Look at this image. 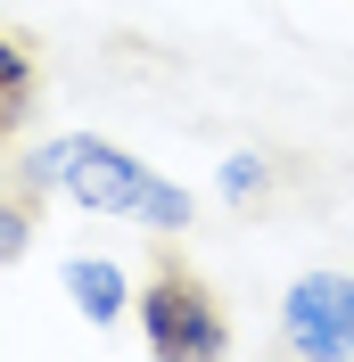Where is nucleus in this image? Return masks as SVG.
Masks as SVG:
<instances>
[{
    "label": "nucleus",
    "instance_id": "1",
    "mask_svg": "<svg viewBox=\"0 0 354 362\" xmlns=\"http://www.w3.org/2000/svg\"><path fill=\"white\" fill-rule=\"evenodd\" d=\"M25 173H33V189H58V198L91 206V214H124V223H140V230H190V214H198L181 181H165L149 157H132V148H115V140H99V132L42 140V148L25 157Z\"/></svg>",
    "mask_w": 354,
    "mask_h": 362
},
{
    "label": "nucleus",
    "instance_id": "2",
    "mask_svg": "<svg viewBox=\"0 0 354 362\" xmlns=\"http://www.w3.org/2000/svg\"><path fill=\"white\" fill-rule=\"evenodd\" d=\"M132 321H140V346L165 354V362H215V354H231L222 305L206 296V280H190L181 264H165L149 288L132 296Z\"/></svg>",
    "mask_w": 354,
    "mask_h": 362
},
{
    "label": "nucleus",
    "instance_id": "3",
    "mask_svg": "<svg viewBox=\"0 0 354 362\" xmlns=\"http://www.w3.org/2000/svg\"><path fill=\"white\" fill-rule=\"evenodd\" d=\"M280 338L305 362H346L354 354V272H297L280 296Z\"/></svg>",
    "mask_w": 354,
    "mask_h": 362
},
{
    "label": "nucleus",
    "instance_id": "4",
    "mask_svg": "<svg viewBox=\"0 0 354 362\" xmlns=\"http://www.w3.org/2000/svg\"><path fill=\"white\" fill-rule=\"evenodd\" d=\"M132 296L140 288H124V264H108V255H74L67 264V305L91 329H115V321L132 313Z\"/></svg>",
    "mask_w": 354,
    "mask_h": 362
},
{
    "label": "nucleus",
    "instance_id": "5",
    "mask_svg": "<svg viewBox=\"0 0 354 362\" xmlns=\"http://www.w3.org/2000/svg\"><path fill=\"white\" fill-rule=\"evenodd\" d=\"M25 99H33V49L17 33H0V132L25 115Z\"/></svg>",
    "mask_w": 354,
    "mask_h": 362
},
{
    "label": "nucleus",
    "instance_id": "6",
    "mask_svg": "<svg viewBox=\"0 0 354 362\" xmlns=\"http://www.w3.org/2000/svg\"><path fill=\"white\" fill-rule=\"evenodd\" d=\"M264 189H272V165L256 157V148H239V157H222V198H231V206L264 198Z\"/></svg>",
    "mask_w": 354,
    "mask_h": 362
},
{
    "label": "nucleus",
    "instance_id": "7",
    "mask_svg": "<svg viewBox=\"0 0 354 362\" xmlns=\"http://www.w3.org/2000/svg\"><path fill=\"white\" fill-rule=\"evenodd\" d=\"M25 247H33V206L17 189H0V264H17Z\"/></svg>",
    "mask_w": 354,
    "mask_h": 362
}]
</instances>
